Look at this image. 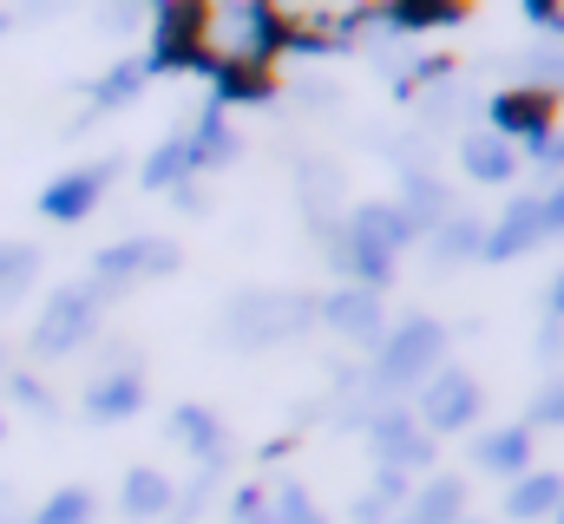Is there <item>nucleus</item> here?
Here are the masks:
<instances>
[{"label":"nucleus","instance_id":"cd10ccee","mask_svg":"<svg viewBox=\"0 0 564 524\" xmlns=\"http://www.w3.org/2000/svg\"><path fill=\"white\" fill-rule=\"evenodd\" d=\"M139 177H144V190H177V184L191 177V138H184V131H171V138L144 157Z\"/></svg>","mask_w":564,"mask_h":524},{"label":"nucleus","instance_id":"20e7f679","mask_svg":"<svg viewBox=\"0 0 564 524\" xmlns=\"http://www.w3.org/2000/svg\"><path fill=\"white\" fill-rule=\"evenodd\" d=\"M210 66H217L210 7H197V0L151 7V59H144V79L151 73H210Z\"/></svg>","mask_w":564,"mask_h":524},{"label":"nucleus","instance_id":"f257e3e1","mask_svg":"<svg viewBox=\"0 0 564 524\" xmlns=\"http://www.w3.org/2000/svg\"><path fill=\"white\" fill-rule=\"evenodd\" d=\"M315 321H322V302L302 295V288H243V295H230L217 341L237 348V354H263V348H276V341L308 335Z\"/></svg>","mask_w":564,"mask_h":524},{"label":"nucleus","instance_id":"a19ab883","mask_svg":"<svg viewBox=\"0 0 564 524\" xmlns=\"http://www.w3.org/2000/svg\"><path fill=\"white\" fill-rule=\"evenodd\" d=\"M263 505H270V499H263L257 485H243V492L230 499V524H243V518H263Z\"/></svg>","mask_w":564,"mask_h":524},{"label":"nucleus","instance_id":"c9c22d12","mask_svg":"<svg viewBox=\"0 0 564 524\" xmlns=\"http://www.w3.org/2000/svg\"><path fill=\"white\" fill-rule=\"evenodd\" d=\"M7 400H13V406H26V413H40V419H53V413H59V400L46 393V381H40V374H26V368H7Z\"/></svg>","mask_w":564,"mask_h":524},{"label":"nucleus","instance_id":"ddd939ff","mask_svg":"<svg viewBox=\"0 0 564 524\" xmlns=\"http://www.w3.org/2000/svg\"><path fill=\"white\" fill-rule=\"evenodd\" d=\"M171 439H177L197 466H230V452H237V446H230V426H224L210 406H191V400L171 406Z\"/></svg>","mask_w":564,"mask_h":524},{"label":"nucleus","instance_id":"39448f33","mask_svg":"<svg viewBox=\"0 0 564 524\" xmlns=\"http://www.w3.org/2000/svg\"><path fill=\"white\" fill-rule=\"evenodd\" d=\"M361 439H368V452H375L381 472H421V466H433V439L421 433V419L401 400L375 406L368 426H361Z\"/></svg>","mask_w":564,"mask_h":524},{"label":"nucleus","instance_id":"9b49d317","mask_svg":"<svg viewBox=\"0 0 564 524\" xmlns=\"http://www.w3.org/2000/svg\"><path fill=\"white\" fill-rule=\"evenodd\" d=\"M322 321L341 335V341H355V348H381V335H388V308H381V295H368V288H335L328 302H322Z\"/></svg>","mask_w":564,"mask_h":524},{"label":"nucleus","instance_id":"423d86ee","mask_svg":"<svg viewBox=\"0 0 564 524\" xmlns=\"http://www.w3.org/2000/svg\"><path fill=\"white\" fill-rule=\"evenodd\" d=\"M479 406H486V393H479V381H473L466 368H440V374L421 381V393H414V419H421L426 439H433V433H466V426L479 419Z\"/></svg>","mask_w":564,"mask_h":524},{"label":"nucleus","instance_id":"0eeeda50","mask_svg":"<svg viewBox=\"0 0 564 524\" xmlns=\"http://www.w3.org/2000/svg\"><path fill=\"white\" fill-rule=\"evenodd\" d=\"M119 171H126V157H99V164H79V171L53 177V184L40 190V217H46V223H86L93 204L112 190Z\"/></svg>","mask_w":564,"mask_h":524},{"label":"nucleus","instance_id":"7c9ffc66","mask_svg":"<svg viewBox=\"0 0 564 524\" xmlns=\"http://www.w3.org/2000/svg\"><path fill=\"white\" fill-rule=\"evenodd\" d=\"M33 275H40V250L33 243H0V308L20 302L33 288Z\"/></svg>","mask_w":564,"mask_h":524},{"label":"nucleus","instance_id":"58836bf2","mask_svg":"<svg viewBox=\"0 0 564 524\" xmlns=\"http://www.w3.org/2000/svg\"><path fill=\"white\" fill-rule=\"evenodd\" d=\"M539 217H545V243H552V237H564V177L539 190Z\"/></svg>","mask_w":564,"mask_h":524},{"label":"nucleus","instance_id":"8fccbe9b","mask_svg":"<svg viewBox=\"0 0 564 524\" xmlns=\"http://www.w3.org/2000/svg\"><path fill=\"white\" fill-rule=\"evenodd\" d=\"M552 524H564V499H558V518H552Z\"/></svg>","mask_w":564,"mask_h":524},{"label":"nucleus","instance_id":"5701e85b","mask_svg":"<svg viewBox=\"0 0 564 524\" xmlns=\"http://www.w3.org/2000/svg\"><path fill=\"white\" fill-rule=\"evenodd\" d=\"M473 459H479L486 472H506V479H525V466H532V426H499V433H486V439H473Z\"/></svg>","mask_w":564,"mask_h":524},{"label":"nucleus","instance_id":"bb28decb","mask_svg":"<svg viewBox=\"0 0 564 524\" xmlns=\"http://www.w3.org/2000/svg\"><path fill=\"white\" fill-rule=\"evenodd\" d=\"M171 492H177V485H171L164 472L132 466L126 485H119V512H126V518H164V512H171Z\"/></svg>","mask_w":564,"mask_h":524},{"label":"nucleus","instance_id":"49530a36","mask_svg":"<svg viewBox=\"0 0 564 524\" xmlns=\"http://www.w3.org/2000/svg\"><path fill=\"white\" fill-rule=\"evenodd\" d=\"M7 26H13V13H7V7H0V33H7Z\"/></svg>","mask_w":564,"mask_h":524},{"label":"nucleus","instance_id":"e433bc0d","mask_svg":"<svg viewBox=\"0 0 564 524\" xmlns=\"http://www.w3.org/2000/svg\"><path fill=\"white\" fill-rule=\"evenodd\" d=\"M519 426H532V433H539V426H564V374H552L545 387L532 393V406H525Z\"/></svg>","mask_w":564,"mask_h":524},{"label":"nucleus","instance_id":"ea45409f","mask_svg":"<svg viewBox=\"0 0 564 524\" xmlns=\"http://www.w3.org/2000/svg\"><path fill=\"white\" fill-rule=\"evenodd\" d=\"M532 354H539L545 368H564V321H545V328H539V341H532Z\"/></svg>","mask_w":564,"mask_h":524},{"label":"nucleus","instance_id":"f704fd0d","mask_svg":"<svg viewBox=\"0 0 564 524\" xmlns=\"http://www.w3.org/2000/svg\"><path fill=\"white\" fill-rule=\"evenodd\" d=\"M446 79H453V59H446V53H421V59H408V73L394 79V92L414 99V92H433V86H446Z\"/></svg>","mask_w":564,"mask_h":524},{"label":"nucleus","instance_id":"dca6fc26","mask_svg":"<svg viewBox=\"0 0 564 524\" xmlns=\"http://www.w3.org/2000/svg\"><path fill=\"white\" fill-rule=\"evenodd\" d=\"M139 406H144V368L139 374H93L86 393H79V413L99 419V426H119V419H132Z\"/></svg>","mask_w":564,"mask_h":524},{"label":"nucleus","instance_id":"79ce46f5","mask_svg":"<svg viewBox=\"0 0 564 524\" xmlns=\"http://www.w3.org/2000/svg\"><path fill=\"white\" fill-rule=\"evenodd\" d=\"M171 197H177V210H204V204H210V197H204V184H197V177H184V184H177V190H171Z\"/></svg>","mask_w":564,"mask_h":524},{"label":"nucleus","instance_id":"c85d7f7f","mask_svg":"<svg viewBox=\"0 0 564 524\" xmlns=\"http://www.w3.org/2000/svg\"><path fill=\"white\" fill-rule=\"evenodd\" d=\"M519 86H525V92L558 99V92H564V46H552V40L525 46V53H519Z\"/></svg>","mask_w":564,"mask_h":524},{"label":"nucleus","instance_id":"4be33fe9","mask_svg":"<svg viewBox=\"0 0 564 524\" xmlns=\"http://www.w3.org/2000/svg\"><path fill=\"white\" fill-rule=\"evenodd\" d=\"M295 190H302V210H308V230H328V223H341V217H335V204H341V171H335V164H322V157H308V164L295 171Z\"/></svg>","mask_w":564,"mask_h":524},{"label":"nucleus","instance_id":"393cba45","mask_svg":"<svg viewBox=\"0 0 564 524\" xmlns=\"http://www.w3.org/2000/svg\"><path fill=\"white\" fill-rule=\"evenodd\" d=\"M139 92H144V59H119V66H112V73H106V79H99V86L86 92L93 106H86V119H79L73 131H86L93 119H106V112H119V106H132Z\"/></svg>","mask_w":564,"mask_h":524},{"label":"nucleus","instance_id":"412c9836","mask_svg":"<svg viewBox=\"0 0 564 524\" xmlns=\"http://www.w3.org/2000/svg\"><path fill=\"white\" fill-rule=\"evenodd\" d=\"M479 237H486V223L473 217V210H453L440 230H426V256H433V269H459V262L479 256Z\"/></svg>","mask_w":564,"mask_h":524},{"label":"nucleus","instance_id":"de8ad7c7","mask_svg":"<svg viewBox=\"0 0 564 524\" xmlns=\"http://www.w3.org/2000/svg\"><path fill=\"white\" fill-rule=\"evenodd\" d=\"M0 381H7V348H0Z\"/></svg>","mask_w":564,"mask_h":524},{"label":"nucleus","instance_id":"9d476101","mask_svg":"<svg viewBox=\"0 0 564 524\" xmlns=\"http://www.w3.org/2000/svg\"><path fill=\"white\" fill-rule=\"evenodd\" d=\"M230 33H237V46H230L224 59H250V66H270V59H282V40H289V13H282V7H263V0H250V7H230Z\"/></svg>","mask_w":564,"mask_h":524},{"label":"nucleus","instance_id":"f03ea898","mask_svg":"<svg viewBox=\"0 0 564 524\" xmlns=\"http://www.w3.org/2000/svg\"><path fill=\"white\" fill-rule=\"evenodd\" d=\"M440 368H446V328L433 315H408L401 328L381 335L375 368H368V393H375V406H388L401 393H421V381H433Z\"/></svg>","mask_w":564,"mask_h":524},{"label":"nucleus","instance_id":"37998d69","mask_svg":"<svg viewBox=\"0 0 564 524\" xmlns=\"http://www.w3.org/2000/svg\"><path fill=\"white\" fill-rule=\"evenodd\" d=\"M545 321H564V269L552 275V288H545Z\"/></svg>","mask_w":564,"mask_h":524},{"label":"nucleus","instance_id":"a211bd4d","mask_svg":"<svg viewBox=\"0 0 564 524\" xmlns=\"http://www.w3.org/2000/svg\"><path fill=\"white\" fill-rule=\"evenodd\" d=\"M459 518H466V479L440 472V479H426V485H414L408 512H401L394 524H459Z\"/></svg>","mask_w":564,"mask_h":524},{"label":"nucleus","instance_id":"f8f14e48","mask_svg":"<svg viewBox=\"0 0 564 524\" xmlns=\"http://www.w3.org/2000/svg\"><path fill=\"white\" fill-rule=\"evenodd\" d=\"M545 243V217H539V197H512L506 217L479 237V262H519Z\"/></svg>","mask_w":564,"mask_h":524},{"label":"nucleus","instance_id":"72a5a7b5","mask_svg":"<svg viewBox=\"0 0 564 524\" xmlns=\"http://www.w3.org/2000/svg\"><path fill=\"white\" fill-rule=\"evenodd\" d=\"M93 512H99V499H93L86 485H59V492L33 512V524H93Z\"/></svg>","mask_w":564,"mask_h":524},{"label":"nucleus","instance_id":"4468645a","mask_svg":"<svg viewBox=\"0 0 564 524\" xmlns=\"http://www.w3.org/2000/svg\"><path fill=\"white\" fill-rule=\"evenodd\" d=\"M184 138H191V177H210V171H230L237 164V131H230V112L224 106H204L191 125H184Z\"/></svg>","mask_w":564,"mask_h":524},{"label":"nucleus","instance_id":"1a4fd4ad","mask_svg":"<svg viewBox=\"0 0 564 524\" xmlns=\"http://www.w3.org/2000/svg\"><path fill=\"white\" fill-rule=\"evenodd\" d=\"M486 119H492V138H552L558 131V99H545V92H525V86H506V92H492V106H486Z\"/></svg>","mask_w":564,"mask_h":524},{"label":"nucleus","instance_id":"6ab92c4d","mask_svg":"<svg viewBox=\"0 0 564 524\" xmlns=\"http://www.w3.org/2000/svg\"><path fill=\"white\" fill-rule=\"evenodd\" d=\"M459 164H466L473 184H512L519 177V151L506 138H492V131H466L459 138Z\"/></svg>","mask_w":564,"mask_h":524},{"label":"nucleus","instance_id":"6e6552de","mask_svg":"<svg viewBox=\"0 0 564 524\" xmlns=\"http://www.w3.org/2000/svg\"><path fill=\"white\" fill-rule=\"evenodd\" d=\"M177 243L171 237H126V243H106L93 269H99V282H112V288H126V282H151V275H177Z\"/></svg>","mask_w":564,"mask_h":524},{"label":"nucleus","instance_id":"c03bdc74","mask_svg":"<svg viewBox=\"0 0 564 524\" xmlns=\"http://www.w3.org/2000/svg\"><path fill=\"white\" fill-rule=\"evenodd\" d=\"M106 33H132L139 26V13H126V7H106V20H99Z\"/></svg>","mask_w":564,"mask_h":524},{"label":"nucleus","instance_id":"b1692460","mask_svg":"<svg viewBox=\"0 0 564 524\" xmlns=\"http://www.w3.org/2000/svg\"><path fill=\"white\" fill-rule=\"evenodd\" d=\"M558 499H564V479H558V472H525V479L506 492V518L545 524V518H558Z\"/></svg>","mask_w":564,"mask_h":524},{"label":"nucleus","instance_id":"473e14b6","mask_svg":"<svg viewBox=\"0 0 564 524\" xmlns=\"http://www.w3.org/2000/svg\"><path fill=\"white\" fill-rule=\"evenodd\" d=\"M263 518L270 524H328L315 512V499H308V485H295V479H282L276 492H270V505H263Z\"/></svg>","mask_w":564,"mask_h":524},{"label":"nucleus","instance_id":"09e8293b","mask_svg":"<svg viewBox=\"0 0 564 524\" xmlns=\"http://www.w3.org/2000/svg\"><path fill=\"white\" fill-rule=\"evenodd\" d=\"M459 524H486V518H473V512H466V518H459Z\"/></svg>","mask_w":564,"mask_h":524},{"label":"nucleus","instance_id":"603ef678","mask_svg":"<svg viewBox=\"0 0 564 524\" xmlns=\"http://www.w3.org/2000/svg\"><path fill=\"white\" fill-rule=\"evenodd\" d=\"M0 433H7V413H0Z\"/></svg>","mask_w":564,"mask_h":524},{"label":"nucleus","instance_id":"a18cd8bd","mask_svg":"<svg viewBox=\"0 0 564 524\" xmlns=\"http://www.w3.org/2000/svg\"><path fill=\"white\" fill-rule=\"evenodd\" d=\"M0 524H13V492H0Z\"/></svg>","mask_w":564,"mask_h":524},{"label":"nucleus","instance_id":"a878e982","mask_svg":"<svg viewBox=\"0 0 564 524\" xmlns=\"http://www.w3.org/2000/svg\"><path fill=\"white\" fill-rule=\"evenodd\" d=\"M414 499V479L408 472H375V485L355 499V524H394Z\"/></svg>","mask_w":564,"mask_h":524},{"label":"nucleus","instance_id":"4c0bfd02","mask_svg":"<svg viewBox=\"0 0 564 524\" xmlns=\"http://www.w3.org/2000/svg\"><path fill=\"white\" fill-rule=\"evenodd\" d=\"M525 151H532V164H539V177H545V184H558V177H564V131H552V138H532Z\"/></svg>","mask_w":564,"mask_h":524},{"label":"nucleus","instance_id":"c756f323","mask_svg":"<svg viewBox=\"0 0 564 524\" xmlns=\"http://www.w3.org/2000/svg\"><path fill=\"white\" fill-rule=\"evenodd\" d=\"M224 472H230V466H197V479H184V492H171V512H164V518H171V524H191V518H204V505L217 499V485H224Z\"/></svg>","mask_w":564,"mask_h":524},{"label":"nucleus","instance_id":"aec40b11","mask_svg":"<svg viewBox=\"0 0 564 524\" xmlns=\"http://www.w3.org/2000/svg\"><path fill=\"white\" fill-rule=\"evenodd\" d=\"M381 13V26L401 40V33H440V26H459L466 20V7L459 0H388V7H375Z\"/></svg>","mask_w":564,"mask_h":524},{"label":"nucleus","instance_id":"3c124183","mask_svg":"<svg viewBox=\"0 0 564 524\" xmlns=\"http://www.w3.org/2000/svg\"><path fill=\"white\" fill-rule=\"evenodd\" d=\"M243 524H270V518H243Z\"/></svg>","mask_w":564,"mask_h":524},{"label":"nucleus","instance_id":"2eb2a0df","mask_svg":"<svg viewBox=\"0 0 564 524\" xmlns=\"http://www.w3.org/2000/svg\"><path fill=\"white\" fill-rule=\"evenodd\" d=\"M276 99V73L270 66H250V59H224L217 53V66H210V106H270Z\"/></svg>","mask_w":564,"mask_h":524},{"label":"nucleus","instance_id":"2f4dec72","mask_svg":"<svg viewBox=\"0 0 564 524\" xmlns=\"http://www.w3.org/2000/svg\"><path fill=\"white\" fill-rule=\"evenodd\" d=\"M459 112H466V86L459 79H446V86H433L421 99V138H440V131L459 125Z\"/></svg>","mask_w":564,"mask_h":524},{"label":"nucleus","instance_id":"7ed1b4c3","mask_svg":"<svg viewBox=\"0 0 564 524\" xmlns=\"http://www.w3.org/2000/svg\"><path fill=\"white\" fill-rule=\"evenodd\" d=\"M126 288H112V282H66V288H53V302L40 308V321H33V335H26V348L40 354V361H59V354H79L93 335H99V315L119 302Z\"/></svg>","mask_w":564,"mask_h":524},{"label":"nucleus","instance_id":"f3484780","mask_svg":"<svg viewBox=\"0 0 564 524\" xmlns=\"http://www.w3.org/2000/svg\"><path fill=\"white\" fill-rule=\"evenodd\" d=\"M394 210H401V217H408V223L426 237V230H440L459 204H453V190H446V184H440V177L421 164V171H401V197H394Z\"/></svg>","mask_w":564,"mask_h":524}]
</instances>
